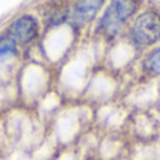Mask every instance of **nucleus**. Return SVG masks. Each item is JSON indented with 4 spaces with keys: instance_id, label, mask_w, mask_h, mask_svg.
I'll list each match as a JSON object with an SVG mask.
<instances>
[{
    "instance_id": "nucleus-1",
    "label": "nucleus",
    "mask_w": 160,
    "mask_h": 160,
    "mask_svg": "<svg viewBox=\"0 0 160 160\" xmlns=\"http://www.w3.org/2000/svg\"><path fill=\"white\" fill-rule=\"evenodd\" d=\"M132 38L139 45H152L160 38V16L154 12L142 13L132 26Z\"/></svg>"
},
{
    "instance_id": "nucleus-2",
    "label": "nucleus",
    "mask_w": 160,
    "mask_h": 160,
    "mask_svg": "<svg viewBox=\"0 0 160 160\" xmlns=\"http://www.w3.org/2000/svg\"><path fill=\"white\" fill-rule=\"evenodd\" d=\"M135 12V0H112V3L109 4L102 20H101V27L106 34L118 33L122 23L126 18H129Z\"/></svg>"
},
{
    "instance_id": "nucleus-3",
    "label": "nucleus",
    "mask_w": 160,
    "mask_h": 160,
    "mask_svg": "<svg viewBox=\"0 0 160 160\" xmlns=\"http://www.w3.org/2000/svg\"><path fill=\"white\" fill-rule=\"evenodd\" d=\"M10 31H12V37L14 38V41H18L21 44H28L38 34V24L33 16L24 14L13 21Z\"/></svg>"
},
{
    "instance_id": "nucleus-4",
    "label": "nucleus",
    "mask_w": 160,
    "mask_h": 160,
    "mask_svg": "<svg viewBox=\"0 0 160 160\" xmlns=\"http://www.w3.org/2000/svg\"><path fill=\"white\" fill-rule=\"evenodd\" d=\"M103 3H105V0H77L75 12H74L75 18L81 23L92 20L98 14V12L102 9Z\"/></svg>"
},
{
    "instance_id": "nucleus-5",
    "label": "nucleus",
    "mask_w": 160,
    "mask_h": 160,
    "mask_svg": "<svg viewBox=\"0 0 160 160\" xmlns=\"http://www.w3.org/2000/svg\"><path fill=\"white\" fill-rule=\"evenodd\" d=\"M67 14H68V10L65 6H55L54 9L45 13V23L47 24H60L67 18Z\"/></svg>"
},
{
    "instance_id": "nucleus-6",
    "label": "nucleus",
    "mask_w": 160,
    "mask_h": 160,
    "mask_svg": "<svg viewBox=\"0 0 160 160\" xmlns=\"http://www.w3.org/2000/svg\"><path fill=\"white\" fill-rule=\"evenodd\" d=\"M16 52V41L13 37H0V60Z\"/></svg>"
},
{
    "instance_id": "nucleus-7",
    "label": "nucleus",
    "mask_w": 160,
    "mask_h": 160,
    "mask_svg": "<svg viewBox=\"0 0 160 160\" xmlns=\"http://www.w3.org/2000/svg\"><path fill=\"white\" fill-rule=\"evenodd\" d=\"M148 65L154 72L160 74V48L154 50L148 58Z\"/></svg>"
}]
</instances>
